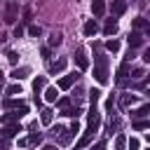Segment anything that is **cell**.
Masks as SVG:
<instances>
[{
	"mask_svg": "<svg viewBox=\"0 0 150 150\" xmlns=\"http://www.w3.org/2000/svg\"><path fill=\"white\" fill-rule=\"evenodd\" d=\"M94 77L98 84H105L108 82V56L101 52V47H94Z\"/></svg>",
	"mask_w": 150,
	"mask_h": 150,
	"instance_id": "6da1fadb",
	"label": "cell"
},
{
	"mask_svg": "<svg viewBox=\"0 0 150 150\" xmlns=\"http://www.w3.org/2000/svg\"><path fill=\"white\" fill-rule=\"evenodd\" d=\"M52 134H54V138H59V143H63V145H66V143H70V138H73L70 129H66V127H59V124L52 129Z\"/></svg>",
	"mask_w": 150,
	"mask_h": 150,
	"instance_id": "7a4b0ae2",
	"label": "cell"
},
{
	"mask_svg": "<svg viewBox=\"0 0 150 150\" xmlns=\"http://www.w3.org/2000/svg\"><path fill=\"white\" fill-rule=\"evenodd\" d=\"M98 124H101V112L96 110V103H91V108H89V127L87 129H98Z\"/></svg>",
	"mask_w": 150,
	"mask_h": 150,
	"instance_id": "3957f363",
	"label": "cell"
},
{
	"mask_svg": "<svg viewBox=\"0 0 150 150\" xmlns=\"http://www.w3.org/2000/svg\"><path fill=\"white\" fill-rule=\"evenodd\" d=\"M16 9H19V5H16L14 0H9V2H7V9H5V21H7V23H14V21H16Z\"/></svg>",
	"mask_w": 150,
	"mask_h": 150,
	"instance_id": "277c9868",
	"label": "cell"
},
{
	"mask_svg": "<svg viewBox=\"0 0 150 150\" xmlns=\"http://www.w3.org/2000/svg\"><path fill=\"white\" fill-rule=\"evenodd\" d=\"M19 131H21V127H19V122H16V124H5L0 134H2V141H7V138H14Z\"/></svg>",
	"mask_w": 150,
	"mask_h": 150,
	"instance_id": "5b68a950",
	"label": "cell"
},
{
	"mask_svg": "<svg viewBox=\"0 0 150 150\" xmlns=\"http://www.w3.org/2000/svg\"><path fill=\"white\" fill-rule=\"evenodd\" d=\"M75 63H77V68H80V70H87V66H89L87 54H84V49H82V47L75 52Z\"/></svg>",
	"mask_w": 150,
	"mask_h": 150,
	"instance_id": "8992f818",
	"label": "cell"
},
{
	"mask_svg": "<svg viewBox=\"0 0 150 150\" xmlns=\"http://www.w3.org/2000/svg\"><path fill=\"white\" fill-rule=\"evenodd\" d=\"M45 84H47V77H45V75H40V77L33 80V91H35V101H38V103H40V96H38V94L45 89Z\"/></svg>",
	"mask_w": 150,
	"mask_h": 150,
	"instance_id": "52a82bcc",
	"label": "cell"
},
{
	"mask_svg": "<svg viewBox=\"0 0 150 150\" xmlns=\"http://www.w3.org/2000/svg\"><path fill=\"white\" fill-rule=\"evenodd\" d=\"M91 14L94 16H103L105 14V2L103 0H94L91 2Z\"/></svg>",
	"mask_w": 150,
	"mask_h": 150,
	"instance_id": "ba28073f",
	"label": "cell"
},
{
	"mask_svg": "<svg viewBox=\"0 0 150 150\" xmlns=\"http://www.w3.org/2000/svg\"><path fill=\"white\" fill-rule=\"evenodd\" d=\"M77 77H80L77 73H73V75H66V77H61V80H59V87H61V89H70V87H73V82H75Z\"/></svg>",
	"mask_w": 150,
	"mask_h": 150,
	"instance_id": "9c48e42d",
	"label": "cell"
},
{
	"mask_svg": "<svg viewBox=\"0 0 150 150\" xmlns=\"http://www.w3.org/2000/svg\"><path fill=\"white\" fill-rule=\"evenodd\" d=\"M127 40H129V47H131V49L143 45V35H141V33H136V30H134V33H129V38H127Z\"/></svg>",
	"mask_w": 150,
	"mask_h": 150,
	"instance_id": "30bf717a",
	"label": "cell"
},
{
	"mask_svg": "<svg viewBox=\"0 0 150 150\" xmlns=\"http://www.w3.org/2000/svg\"><path fill=\"white\" fill-rule=\"evenodd\" d=\"M110 9H112V14H115V16H120V14H124V12H127V2H124V0H115Z\"/></svg>",
	"mask_w": 150,
	"mask_h": 150,
	"instance_id": "8fae6325",
	"label": "cell"
},
{
	"mask_svg": "<svg viewBox=\"0 0 150 150\" xmlns=\"http://www.w3.org/2000/svg\"><path fill=\"white\" fill-rule=\"evenodd\" d=\"M82 30H84V35H87V38H91V35L98 30V23H96L94 19H89V21L84 23V28H82Z\"/></svg>",
	"mask_w": 150,
	"mask_h": 150,
	"instance_id": "7c38bea8",
	"label": "cell"
},
{
	"mask_svg": "<svg viewBox=\"0 0 150 150\" xmlns=\"http://www.w3.org/2000/svg\"><path fill=\"white\" fill-rule=\"evenodd\" d=\"M2 105H5V108H12V110H21L26 103H23V101H16V98H5Z\"/></svg>",
	"mask_w": 150,
	"mask_h": 150,
	"instance_id": "4fadbf2b",
	"label": "cell"
},
{
	"mask_svg": "<svg viewBox=\"0 0 150 150\" xmlns=\"http://www.w3.org/2000/svg\"><path fill=\"white\" fill-rule=\"evenodd\" d=\"M103 33H105V35H115V33H117V21H115V19H108L105 26H103Z\"/></svg>",
	"mask_w": 150,
	"mask_h": 150,
	"instance_id": "5bb4252c",
	"label": "cell"
},
{
	"mask_svg": "<svg viewBox=\"0 0 150 150\" xmlns=\"http://www.w3.org/2000/svg\"><path fill=\"white\" fill-rule=\"evenodd\" d=\"M127 73H129V61H124V63L120 66V70H117V82H120V84H124V80H127Z\"/></svg>",
	"mask_w": 150,
	"mask_h": 150,
	"instance_id": "9a60e30c",
	"label": "cell"
},
{
	"mask_svg": "<svg viewBox=\"0 0 150 150\" xmlns=\"http://www.w3.org/2000/svg\"><path fill=\"white\" fill-rule=\"evenodd\" d=\"M134 103H136V94H122V98H120V105L122 108H129Z\"/></svg>",
	"mask_w": 150,
	"mask_h": 150,
	"instance_id": "2e32d148",
	"label": "cell"
},
{
	"mask_svg": "<svg viewBox=\"0 0 150 150\" xmlns=\"http://www.w3.org/2000/svg\"><path fill=\"white\" fill-rule=\"evenodd\" d=\"M80 112H82V110H80L77 105H75V108H73V105H68V108H63V110H61V115L73 117V120H77V117H80Z\"/></svg>",
	"mask_w": 150,
	"mask_h": 150,
	"instance_id": "e0dca14e",
	"label": "cell"
},
{
	"mask_svg": "<svg viewBox=\"0 0 150 150\" xmlns=\"http://www.w3.org/2000/svg\"><path fill=\"white\" fill-rule=\"evenodd\" d=\"M94 134H96L94 129H87V131L82 134V138H80V143H77V148H84V145H87V143H89V141L94 138Z\"/></svg>",
	"mask_w": 150,
	"mask_h": 150,
	"instance_id": "ac0fdd59",
	"label": "cell"
},
{
	"mask_svg": "<svg viewBox=\"0 0 150 150\" xmlns=\"http://www.w3.org/2000/svg\"><path fill=\"white\" fill-rule=\"evenodd\" d=\"M66 63H68V59H59L56 63H49V70H52V73H61V70L66 68Z\"/></svg>",
	"mask_w": 150,
	"mask_h": 150,
	"instance_id": "d6986e66",
	"label": "cell"
},
{
	"mask_svg": "<svg viewBox=\"0 0 150 150\" xmlns=\"http://www.w3.org/2000/svg\"><path fill=\"white\" fill-rule=\"evenodd\" d=\"M40 120H42V124H52V120H54V112H52L49 108H45V110H40Z\"/></svg>",
	"mask_w": 150,
	"mask_h": 150,
	"instance_id": "ffe728a7",
	"label": "cell"
},
{
	"mask_svg": "<svg viewBox=\"0 0 150 150\" xmlns=\"http://www.w3.org/2000/svg\"><path fill=\"white\" fill-rule=\"evenodd\" d=\"M45 98H47L49 103H54V101L59 98V91H56V87H49V89L45 91Z\"/></svg>",
	"mask_w": 150,
	"mask_h": 150,
	"instance_id": "44dd1931",
	"label": "cell"
},
{
	"mask_svg": "<svg viewBox=\"0 0 150 150\" xmlns=\"http://www.w3.org/2000/svg\"><path fill=\"white\" fill-rule=\"evenodd\" d=\"M131 115H134V117H148V115H150V103L141 105V108H138L136 112H131Z\"/></svg>",
	"mask_w": 150,
	"mask_h": 150,
	"instance_id": "7402d4cb",
	"label": "cell"
},
{
	"mask_svg": "<svg viewBox=\"0 0 150 150\" xmlns=\"http://www.w3.org/2000/svg\"><path fill=\"white\" fill-rule=\"evenodd\" d=\"M26 75H28V68H14V70H12V77H14V80H23Z\"/></svg>",
	"mask_w": 150,
	"mask_h": 150,
	"instance_id": "603a6c76",
	"label": "cell"
},
{
	"mask_svg": "<svg viewBox=\"0 0 150 150\" xmlns=\"http://www.w3.org/2000/svg\"><path fill=\"white\" fill-rule=\"evenodd\" d=\"M124 145H127V136L120 134V136L115 138V150H124Z\"/></svg>",
	"mask_w": 150,
	"mask_h": 150,
	"instance_id": "cb8c5ba5",
	"label": "cell"
},
{
	"mask_svg": "<svg viewBox=\"0 0 150 150\" xmlns=\"http://www.w3.org/2000/svg\"><path fill=\"white\" fill-rule=\"evenodd\" d=\"M61 40H63V35H61V33H54V35L49 38V47H59Z\"/></svg>",
	"mask_w": 150,
	"mask_h": 150,
	"instance_id": "d4e9b609",
	"label": "cell"
},
{
	"mask_svg": "<svg viewBox=\"0 0 150 150\" xmlns=\"http://www.w3.org/2000/svg\"><path fill=\"white\" fill-rule=\"evenodd\" d=\"M5 94H7V96H16V94H21V87H19V84H9V87L5 89Z\"/></svg>",
	"mask_w": 150,
	"mask_h": 150,
	"instance_id": "484cf974",
	"label": "cell"
},
{
	"mask_svg": "<svg viewBox=\"0 0 150 150\" xmlns=\"http://www.w3.org/2000/svg\"><path fill=\"white\" fill-rule=\"evenodd\" d=\"M105 49H108V52H120V42H117V40H108V42H105Z\"/></svg>",
	"mask_w": 150,
	"mask_h": 150,
	"instance_id": "4316f807",
	"label": "cell"
},
{
	"mask_svg": "<svg viewBox=\"0 0 150 150\" xmlns=\"http://www.w3.org/2000/svg\"><path fill=\"white\" fill-rule=\"evenodd\" d=\"M134 129H150V120H136Z\"/></svg>",
	"mask_w": 150,
	"mask_h": 150,
	"instance_id": "83f0119b",
	"label": "cell"
},
{
	"mask_svg": "<svg viewBox=\"0 0 150 150\" xmlns=\"http://www.w3.org/2000/svg\"><path fill=\"white\" fill-rule=\"evenodd\" d=\"M40 141H42V134H40V131H30L28 143H40Z\"/></svg>",
	"mask_w": 150,
	"mask_h": 150,
	"instance_id": "f1b7e54d",
	"label": "cell"
},
{
	"mask_svg": "<svg viewBox=\"0 0 150 150\" xmlns=\"http://www.w3.org/2000/svg\"><path fill=\"white\" fill-rule=\"evenodd\" d=\"M98 98H101V91H98V89H91V91H89V101H91V103H98Z\"/></svg>",
	"mask_w": 150,
	"mask_h": 150,
	"instance_id": "f546056e",
	"label": "cell"
},
{
	"mask_svg": "<svg viewBox=\"0 0 150 150\" xmlns=\"http://www.w3.org/2000/svg\"><path fill=\"white\" fill-rule=\"evenodd\" d=\"M127 145H129V150H138V148H141L138 138H127Z\"/></svg>",
	"mask_w": 150,
	"mask_h": 150,
	"instance_id": "4dcf8cb0",
	"label": "cell"
},
{
	"mask_svg": "<svg viewBox=\"0 0 150 150\" xmlns=\"http://www.w3.org/2000/svg\"><path fill=\"white\" fill-rule=\"evenodd\" d=\"M148 23H150V21H145V19H141V16H138V19H134V28H145Z\"/></svg>",
	"mask_w": 150,
	"mask_h": 150,
	"instance_id": "1f68e13d",
	"label": "cell"
},
{
	"mask_svg": "<svg viewBox=\"0 0 150 150\" xmlns=\"http://www.w3.org/2000/svg\"><path fill=\"white\" fill-rule=\"evenodd\" d=\"M28 33H30L33 38H38V35H42V28H40V26H30V28H28Z\"/></svg>",
	"mask_w": 150,
	"mask_h": 150,
	"instance_id": "d6a6232c",
	"label": "cell"
},
{
	"mask_svg": "<svg viewBox=\"0 0 150 150\" xmlns=\"http://www.w3.org/2000/svg\"><path fill=\"white\" fill-rule=\"evenodd\" d=\"M7 59H9V63H12V66H16V61H19V54H16V52H7Z\"/></svg>",
	"mask_w": 150,
	"mask_h": 150,
	"instance_id": "836d02e7",
	"label": "cell"
},
{
	"mask_svg": "<svg viewBox=\"0 0 150 150\" xmlns=\"http://www.w3.org/2000/svg\"><path fill=\"white\" fill-rule=\"evenodd\" d=\"M112 129H120V120H117V117L110 120V124H108V134H112Z\"/></svg>",
	"mask_w": 150,
	"mask_h": 150,
	"instance_id": "e575fe53",
	"label": "cell"
},
{
	"mask_svg": "<svg viewBox=\"0 0 150 150\" xmlns=\"http://www.w3.org/2000/svg\"><path fill=\"white\" fill-rule=\"evenodd\" d=\"M70 105V98H59V108L63 110V108H68Z\"/></svg>",
	"mask_w": 150,
	"mask_h": 150,
	"instance_id": "d590c367",
	"label": "cell"
},
{
	"mask_svg": "<svg viewBox=\"0 0 150 150\" xmlns=\"http://www.w3.org/2000/svg\"><path fill=\"white\" fill-rule=\"evenodd\" d=\"M143 61H145V63H150V47H145V49H143Z\"/></svg>",
	"mask_w": 150,
	"mask_h": 150,
	"instance_id": "8d00e7d4",
	"label": "cell"
},
{
	"mask_svg": "<svg viewBox=\"0 0 150 150\" xmlns=\"http://www.w3.org/2000/svg\"><path fill=\"white\" fill-rule=\"evenodd\" d=\"M40 54H42V59H45V61H49V47H42V52H40Z\"/></svg>",
	"mask_w": 150,
	"mask_h": 150,
	"instance_id": "74e56055",
	"label": "cell"
},
{
	"mask_svg": "<svg viewBox=\"0 0 150 150\" xmlns=\"http://www.w3.org/2000/svg\"><path fill=\"white\" fill-rule=\"evenodd\" d=\"M21 35H23V28L16 26V28H14V38H21Z\"/></svg>",
	"mask_w": 150,
	"mask_h": 150,
	"instance_id": "f35d334b",
	"label": "cell"
},
{
	"mask_svg": "<svg viewBox=\"0 0 150 150\" xmlns=\"http://www.w3.org/2000/svg\"><path fill=\"white\" fill-rule=\"evenodd\" d=\"M112 105H115V98H112V96H110V98H108V101H105V108H108V110H112Z\"/></svg>",
	"mask_w": 150,
	"mask_h": 150,
	"instance_id": "ab89813d",
	"label": "cell"
},
{
	"mask_svg": "<svg viewBox=\"0 0 150 150\" xmlns=\"http://www.w3.org/2000/svg\"><path fill=\"white\" fill-rule=\"evenodd\" d=\"M94 150H105V141H98V143L94 145Z\"/></svg>",
	"mask_w": 150,
	"mask_h": 150,
	"instance_id": "60d3db41",
	"label": "cell"
},
{
	"mask_svg": "<svg viewBox=\"0 0 150 150\" xmlns=\"http://www.w3.org/2000/svg\"><path fill=\"white\" fill-rule=\"evenodd\" d=\"M19 145H21V148H28L30 143H28V138H19Z\"/></svg>",
	"mask_w": 150,
	"mask_h": 150,
	"instance_id": "b9f144b4",
	"label": "cell"
},
{
	"mask_svg": "<svg viewBox=\"0 0 150 150\" xmlns=\"http://www.w3.org/2000/svg\"><path fill=\"white\" fill-rule=\"evenodd\" d=\"M0 150H7V141H0Z\"/></svg>",
	"mask_w": 150,
	"mask_h": 150,
	"instance_id": "7bdbcfd3",
	"label": "cell"
},
{
	"mask_svg": "<svg viewBox=\"0 0 150 150\" xmlns=\"http://www.w3.org/2000/svg\"><path fill=\"white\" fill-rule=\"evenodd\" d=\"M42 150H56V145H45Z\"/></svg>",
	"mask_w": 150,
	"mask_h": 150,
	"instance_id": "ee69618b",
	"label": "cell"
},
{
	"mask_svg": "<svg viewBox=\"0 0 150 150\" xmlns=\"http://www.w3.org/2000/svg\"><path fill=\"white\" fill-rule=\"evenodd\" d=\"M145 30H148V35H150V23H148V26H145Z\"/></svg>",
	"mask_w": 150,
	"mask_h": 150,
	"instance_id": "f6af8a7d",
	"label": "cell"
},
{
	"mask_svg": "<svg viewBox=\"0 0 150 150\" xmlns=\"http://www.w3.org/2000/svg\"><path fill=\"white\" fill-rule=\"evenodd\" d=\"M148 143H150V134H148Z\"/></svg>",
	"mask_w": 150,
	"mask_h": 150,
	"instance_id": "bcb514c9",
	"label": "cell"
},
{
	"mask_svg": "<svg viewBox=\"0 0 150 150\" xmlns=\"http://www.w3.org/2000/svg\"><path fill=\"white\" fill-rule=\"evenodd\" d=\"M148 96H150V89H148Z\"/></svg>",
	"mask_w": 150,
	"mask_h": 150,
	"instance_id": "7dc6e473",
	"label": "cell"
},
{
	"mask_svg": "<svg viewBox=\"0 0 150 150\" xmlns=\"http://www.w3.org/2000/svg\"><path fill=\"white\" fill-rule=\"evenodd\" d=\"M0 80H2V73H0Z\"/></svg>",
	"mask_w": 150,
	"mask_h": 150,
	"instance_id": "c3c4849f",
	"label": "cell"
}]
</instances>
